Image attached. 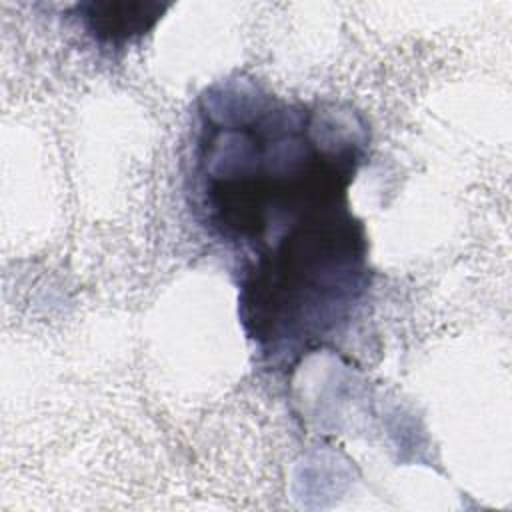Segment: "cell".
<instances>
[{
    "label": "cell",
    "mask_w": 512,
    "mask_h": 512,
    "mask_svg": "<svg viewBox=\"0 0 512 512\" xmlns=\"http://www.w3.org/2000/svg\"><path fill=\"white\" fill-rule=\"evenodd\" d=\"M366 152L350 108L288 102L246 78L198 100L190 206L232 262L244 334L272 372L334 346L370 288L368 236L348 198Z\"/></svg>",
    "instance_id": "1"
},
{
    "label": "cell",
    "mask_w": 512,
    "mask_h": 512,
    "mask_svg": "<svg viewBox=\"0 0 512 512\" xmlns=\"http://www.w3.org/2000/svg\"><path fill=\"white\" fill-rule=\"evenodd\" d=\"M166 10L160 2H82L74 18L100 50L120 52L152 32Z\"/></svg>",
    "instance_id": "2"
}]
</instances>
